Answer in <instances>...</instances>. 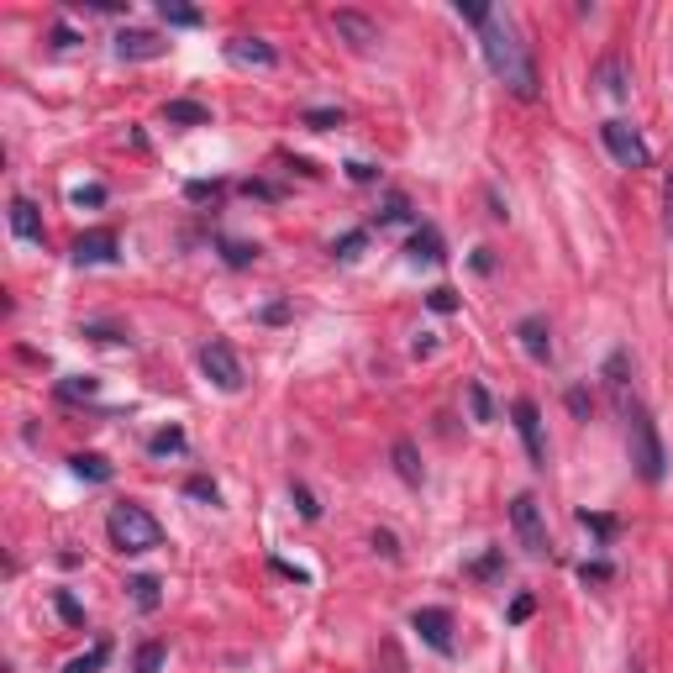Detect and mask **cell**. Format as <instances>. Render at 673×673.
<instances>
[{
	"instance_id": "cell-1",
	"label": "cell",
	"mask_w": 673,
	"mask_h": 673,
	"mask_svg": "<svg viewBox=\"0 0 673 673\" xmlns=\"http://www.w3.org/2000/svg\"><path fill=\"white\" fill-rule=\"evenodd\" d=\"M464 22H469L473 32H479V43H484V63L495 69V80L516 100H537V59H531V48L521 43V32H516V22L505 16V11H490V5H473V0H458L453 5Z\"/></svg>"
},
{
	"instance_id": "cell-2",
	"label": "cell",
	"mask_w": 673,
	"mask_h": 673,
	"mask_svg": "<svg viewBox=\"0 0 673 673\" xmlns=\"http://www.w3.org/2000/svg\"><path fill=\"white\" fill-rule=\"evenodd\" d=\"M626 447H632V469L642 484H663L669 473V453H663V437H658V421L647 406H626Z\"/></svg>"
},
{
	"instance_id": "cell-3",
	"label": "cell",
	"mask_w": 673,
	"mask_h": 673,
	"mask_svg": "<svg viewBox=\"0 0 673 673\" xmlns=\"http://www.w3.org/2000/svg\"><path fill=\"white\" fill-rule=\"evenodd\" d=\"M106 537H111V548L117 553H153L158 542H164V527L147 516L137 500H121V505H111V516H106Z\"/></svg>"
},
{
	"instance_id": "cell-4",
	"label": "cell",
	"mask_w": 673,
	"mask_h": 673,
	"mask_svg": "<svg viewBox=\"0 0 673 673\" xmlns=\"http://www.w3.org/2000/svg\"><path fill=\"white\" fill-rule=\"evenodd\" d=\"M201 374H205L211 384H216L221 395H237V389L248 384V374H242V358H237V348H232V342H221V337H211V342L201 348Z\"/></svg>"
},
{
	"instance_id": "cell-5",
	"label": "cell",
	"mask_w": 673,
	"mask_h": 673,
	"mask_svg": "<svg viewBox=\"0 0 673 673\" xmlns=\"http://www.w3.org/2000/svg\"><path fill=\"white\" fill-rule=\"evenodd\" d=\"M600 137H605V147H611V158L621 164V169H652V147L642 143V132H637L632 121L611 117L605 127H600Z\"/></svg>"
},
{
	"instance_id": "cell-6",
	"label": "cell",
	"mask_w": 673,
	"mask_h": 673,
	"mask_svg": "<svg viewBox=\"0 0 673 673\" xmlns=\"http://www.w3.org/2000/svg\"><path fill=\"white\" fill-rule=\"evenodd\" d=\"M510 527H516V542L527 548V557H548V553H553L548 521H542V510H537V500H531V495L510 500Z\"/></svg>"
},
{
	"instance_id": "cell-7",
	"label": "cell",
	"mask_w": 673,
	"mask_h": 673,
	"mask_svg": "<svg viewBox=\"0 0 673 673\" xmlns=\"http://www.w3.org/2000/svg\"><path fill=\"white\" fill-rule=\"evenodd\" d=\"M410 632L432 647L437 658H453V652H458V642H453V611H442V605H426V611L410 615Z\"/></svg>"
},
{
	"instance_id": "cell-8",
	"label": "cell",
	"mask_w": 673,
	"mask_h": 673,
	"mask_svg": "<svg viewBox=\"0 0 673 673\" xmlns=\"http://www.w3.org/2000/svg\"><path fill=\"white\" fill-rule=\"evenodd\" d=\"M510 416H516V432H521V447H527V464L531 469H548V437H542V410H537V400H516Z\"/></svg>"
},
{
	"instance_id": "cell-9",
	"label": "cell",
	"mask_w": 673,
	"mask_h": 673,
	"mask_svg": "<svg viewBox=\"0 0 673 673\" xmlns=\"http://www.w3.org/2000/svg\"><path fill=\"white\" fill-rule=\"evenodd\" d=\"M169 53V37L164 32H147V27H121L117 32V59L121 63H147V59H164Z\"/></svg>"
},
{
	"instance_id": "cell-10",
	"label": "cell",
	"mask_w": 673,
	"mask_h": 673,
	"mask_svg": "<svg viewBox=\"0 0 673 673\" xmlns=\"http://www.w3.org/2000/svg\"><path fill=\"white\" fill-rule=\"evenodd\" d=\"M332 32L348 43L352 53H369L380 43V22H369L363 11H332Z\"/></svg>"
},
{
	"instance_id": "cell-11",
	"label": "cell",
	"mask_w": 673,
	"mask_h": 673,
	"mask_svg": "<svg viewBox=\"0 0 673 673\" xmlns=\"http://www.w3.org/2000/svg\"><path fill=\"white\" fill-rule=\"evenodd\" d=\"M227 59L242 63V69H274V63H279V53H274V43H268V37H248V32H242V37H232V43H227Z\"/></svg>"
},
{
	"instance_id": "cell-12",
	"label": "cell",
	"mask_w": 673,
	"mask_h": 673,
	"mask_svg": "<svg viewBox=\"0 0 673 673\" xmlns=\"http://www.w3.org/2000/svg\"><path fill=\"white\" fill-rule=\"evenodd\" d=\"M121 248V237L111 232V227H95V232H80V242H74V264H111Z\"/></svg>"
},
{
	"instance_id": "cell-13",
	"label": "cell",
	"mask_w": 673,
	"mask_h": 673,
	"mask_svg": "<svg viewBox=\"0 0 673 673\" xmlns=\"http://www.w3.org/2000/svg\"><path fill=\"white\" fill-rule=\"evenodd\" d=\"M516 337H521V348H527L531 363H553V332L542 316H527V322H516Z\"/></svg>"
},
{
	"instance_id": "cell-14",
	"label": "cell",
	"mask_w": 673,
	"mask_h": 673,
	"mask_svg": "<svg viewBox=\"0 0 673 673\" xmlns=\"http://www.w3.org/2000/svg\"><path fill=\"white\" fill-rule=\"evenodd\" d=\"M5 216H11V232H16V242H43V211H37L27 195H16V201L5 205Z\"/></svg>"
},
{
	"instance_id": "cell-15",
	"label": "cell",
	"mask_w": 673,
	"mask_h": 673,
	"mask_svg": "<svg viewBox=\"0 0 673 673\" xmlns=\"http://www.w3.org/2000/svg\"><path fill=\"white\" fill-rule=\"evenodd\" d=\"M406 259L410 264H442L447 259V248H442V232L437 227H416L406 242Z\"/></svg>"
},
{
	"instance_id": "cell-16",
	"label": "cell",
	"mask_w": 673,
	"mask_h": 673,
	"mask_svg": "<svg viewBox=\"0 0 673 673\" xmlns=\"http://www.w3.org/2000/svg\"><path fill=\"white\" fill-rule=\"evenodd\" d=\"M594 80L605 85V95H611V100H626V95H632V74H626V63L615 59V53H611V59H600Z\"/></svg>"
},
{
	"instance_id": "cell-17",
	"label": "cell",
	"mask_w": 673,
	"mask_h": 673,
	"mask_svg": "<svg viewBox=\"0 0 673 673\" xmlns=\"http://www.w3.org/2000/svg\"><path fill=\"white\" fill-rule=\"evenodd\" d=\"M164 121L169 127H211V106H201V100H169Z\"/></svg>"
},
{
	"instance_id": "cell-18",
	"label": "cell",
	"mask_w": 673,
	"mask_h": 673,
	"mask_svg": "<svg viewBox=\"0 0 673 673\" xmlns=\"http://www.w3.org/2000/svg\"><path fill=\"white\" fill-rule=\"evenodd\" d=\"M69 469L80 473V479H89V484H106V479L117 473L106 458H100V453H74V458H69Z\"/></svg>"
},
{
	"instance_id": "cell-19",
	"label": "cell",
	"mask_w": 673,
	"mask_h": 673,
	"mask_svg": "<svg viewBox=\"0 0 673 673\" xmlns=\"http://www.w3.org/2000/svg\"><path fill=\"white\" fill-rule=\"evenodd\" d=\"M389 458H395V473H400V479H406V484H421V458H416V442H395V447H389Z\"/></svg>"
},
{
	"instance_id": "cell-20",
	"label": "cell",
	"mask_w": 673,
	"mask_h": 673,
	"mask_svg": "<svg viewBox=\"0 0 673 673\" xmlns=\"http://www.w3.org/2000/svg\"><path fill=\"white\" fill-rule=\"evenodd\" d=\"M158 579H153V574H137V579H132V585H127V594H132V605H137V611H158V605H164V594H158Z\"/></svg>"
},
{
	"instance_id": "cell-21",
	"label": "cell",
	"mask_w": 673,
	"mask_h": 673,
	"mask_svg": "<svg viewBox=\"0 0 673 673\" xmlns=\"http://www.w3.org/2000/svg\"><path fill=\"white\" fill-rule=\"evenodd\" d=\"M464 400H469V416L479 421V426H490L495 421V400H490V389L473 380V384H464Z\"/></svg>"
},
{
	"instance_id": "cell-22",
	"label": "cell",
	"mask_w": 673,
	"mask_h": 673,
	"mask_svg": "<svg viewBox=\"0 0 673 673\" xmlns=\"http://www.w3.org/2000/svg\"><path fill=\"white\" fill-rule=\"evenodd\" d=\"M158 16H164L169 27H205V11H195V5H179V0H158Z\"/></svg>"
},
{
	"instance_id": "cell-23",
	"label": "cell",
	"mask_w": 673,
	"mask_h": 673,
	"mask_svg": "<svg viewBox=\"0 0 673 673\" xmlns=\"http://www.w3.org/2000/svg\"><path fill=\"white\" fill-rule=\"evenodd\" d=\"M369 248V227H352V232H342L337 242H332V259H342V264H352L358 253Z\"/></svg>"
},
{
	"instance_id": "cell-24",
	"label": "cell",
	"mask_w": 673,
	"mask_h": 673,
	"mask_svg": "<svg viewBox=\"0 0 673 673\" xmlns=\"http://www.w3.org/2000/svg\"><path fill=\"white\" fill-rule=\"evenodd\" d=\"M106 658H111V642L100 637V642L89 647L85 658H74V663H63V673H95V669H106Z\"/></svg>"
},
{
	"instance_id": "cell-25",
	"label": "cell",
	"mask_w": 673,
	"mask_h": 673,
	"mask_svg": "<svg viewBox=\"0 0 673 673\" xmlns=\"http://www.w3.org/2000/svg\"><path fill=\"white\" fill-rule=\"evenodd\" d=\"M395 221H410V201L400 195V190H389L380 201V227H395Z\"/></svg>"
},
{
	"instance_id": "cell-26",
	"label": "cell",
	"mask_w": 673,
	"mask_h": 673,
	"mask_svg": "<svg viewBox=\"0 0 673 673\" xmlns=\"http://www.w3.org/2000/svg\"><path fill=\"white\" fill-rule=\"evenodd\" d=\"M147 453H153V458L184 453V432H179V426H169V432H153V437H147Z\"/></svg>"
},
{
	"instance_id": "cell-27",
	"label": "cell",
	"mask_w": 673,
	"mask_h": 673,
	"mask_svg": "<svg viewBox=\"0 0 673 673\" xmlns=\"http://www.w3.org/2000/svg\"><path fill=\"white\" fill-rule=\"evenodd\" d=\"M300 127H311V132H332V127H342V111H337V106H316V111H300Z\"/></svg>"
},
{
	"instance_id": "cell-28",
	"label": "cell",
	"mask_w": 673,
	"mask_h": 673,
	"mask_svg": "<svg viewBox=\"0 0 673 673\" xmlns=\"http://www.w3.org/2000/svg\"><path fill=\"white\" fill-rule=\"evenodd\" d=\"M184 495H190V500H205V505H221V490H216V479H205V473L184 479Z\"/></svg>"
},
{
	"instance_id": "cell-29",
	"label": "cell",
	"mask_w": 673,
	"mask_h": 673,
	"mask_svg": "<svg viewBox=\"0 0 673 673\" xmlns=\"http://www.w3.org/2000/svg\"><path fill=\"white\" fill-rule=\"evenodd\" d=\"M95 389H100V384L89 380V374H69V380L59 384V400H80V395H85V400H89Z\"/></svg>"
},
{
	"instance_id": "cell-30",
	"label": "cell",
	"mask_w": 673,
	"mask_h": 673,
	"mask_svg": "<svg viewBox=\"0 0 673 673\" xmlns=\"http://www.w3.org/2000/svg\"><path fill=\"white\" fill-rule=\"evenodd\" d=\"M53 611H59L69 626H85V605H80V600H74L69 589H59V594H53Z\"/></svg>"
},
{
	"instance_id": "cell-31",
	"label": "cell",
	"mask_w": 673,
	"mask_h": 673,
	"mask_svg": "<svg viewBox=\"0 0 673 673\" xmlns=\"http://www.w3.org/2000/svg\"><path fill=\"white\" fill-rule=\"evenodd\" d=\"M221 190H227L221 179H190V184H184L190 201H221Z\"/></svg>"
},
{
	"instance_id": "cell-32",
	"label": "cell",
	"mask_w": 673,
	"mask_h": 673,
	"mask_svg": "<svg viewBox=\"0 0 673 673\" xmlns=\"http://www.w3.org/2000/svg\"><path fill=\"white\" fill-rule=\"evenodd\" d=\"M164 669V642H143L137 647V673H158Z\"/></svg>"
},
{
	"instance_id": "cell-33",
	"label": "cell",
	"mask_w": 673,
	"mask_h": 673,
	"mask_svg": "<svg viewBox=\"0 0 673 673\" xmlns=\"http://www.w3.org/2000/svg\"><path fill=\"white\" fill-rule=\"evenodd\" d=\"M579 527H589L594 537H615V516H594V510H579Z\"/></svg>"
},
{
	"instance_id": "cell-34",
	"label": "cell",
	"mask_w": 673,
	"mask_h": 673,
	"mask_svg": "<svg viewBox=\"0 0 673 673\" xmlns=\"http://www.w3.org/2000/svg\"><path fill=\"white\" fill-rule=\"evenodd\" d=\"M290 495H295V505H300V516H305V521H316V516H322V505H316V495H311L305 484H295Z\"/></svg>"
},
{
	"instance_id": "cell-35",
	"label": "cell",
	"mask_w": 673,
	"mask_h": 673,
	"mask_svg": "<svg viewBox=\"0 0 673 673\" xmlns=\"http://www.w3.org/2000/svg\"><path fill=\"white\" fill-rule=\"evenodd\" d=\"M221 253H227V264H232V268H242V264H253V259H259V248H248V242H227Z\"/></svg>"
},
{
	"instance_id": "cell-36",
	"label": "cell",
	"mask_w": 673,
	"mask_h": 673,
	"mask_svg": "<svg viewBox=\"0 0 673 673\" xmlns=\"http://www.w3.org/2000/svg\"><path fill=\"white\" fill-rule=\"evenodd\" d=\"M426 305H432V311H442V316H447V311H458V295L447 290V285H437V290L426 295Z\"/></svg>"
},
{
	"instance_id": "cell-37",
	"label": "cell",
	"mask_w": 673,
	"mask_h": 673,
	"mask_svg": "<svg viewBox=\"0 0 673 673\" xmlns=\"http://www.w3.org/2000/svg\"><path fill=\"white\" fill-rule=\"evenodd\" d=\"M348 179H352V184H374V179H380V169H374V164H363V158H352Z\"/></svg>"
},
{
	"instance_id": "cell-38",
	"label": "cell",
	"mask_w": 673,
	"mask_h": 673,
	"mask_svg": "<svg viewBox=\"0 0 673 673\" xmlns=\"http://www.w3.org/2000/svg\"><path fill=\"white\" fill-rule=\"evenodd\" d=\"M490 574H500V553H484L479 563H469V579H490Z\"/></svg>"
},
{
	"instance_id": "cell-39",
	"label": "cell",
	"mask_w": 673,
	"mask_h": 673,
	"mask_svg": "<svg viewBox=\"0 0 673 673\" xmlns=\"http://www.w3.org/2000/svg\"><path fill=\"white\" fill-rule=\"evenodd\" d=\"M242 190H248V195H259V201H279V184H264V179H248Z\"/></svg>"
},
{
	"instance_id": "cell-40",
	"label": "cell",
	"mask_w": 673,
	"mask_h": 673,
	"mask_svg": "<svg viewBox=\"0 0 673 673\" xmlns=\"http://www.w3.org/2000/svg\"><path fill=\"white\" fill-rule=\"evenodd\" d=\"M74 205H106V190H100V184H85V190H74Z\"/></svg>"
},
{
	"instance_id": "cell-41",
	"label": "cell",
	"mask_w": 673,
	"mask_h": 673,
	"mask_svg": "<svg viewBox=\"0 0 673 673\" xmlns=\"http://www.w3.org/2000/svg\"><path fill=\"white\" fill-rule=\"evenodd\" d=\"M579 574H585V579H594V585H605V579H611V563H585Z\"/></svg>"
},
{
	"instance_id": "cell-42",
	"label": "cell",
	"mask_w": 673,
	"mask_h": 673,
	"mask_svg": "<svg viewBox=\"0 0 673 673\" xmlns=\"http://www.w3.org/2000/svg\"><path fill=\"white\" fill-rule=\"evenodd\" d=\"M264 322H268V326L290 322V305H285V300H274V305H268V311H264Z\"/></svg>"
},
{
	"instance_id": "cell-43",
	"label": "cell",
	"mask_w": 673,
	"mask_h": 673,
	"mask_svg": "<svg viewBox=\"0 0 673 673\" xmlns=\"http://www.w3.org/2000/svg\"><path fill=\"white\" fill-rule=\"evenodd\" d=\"M85 337H95V342H127V337L111 332V326H85Z\"/></svg>"
},
{
	"instance_id": "cell-44",
	"label": "cell",
	"mask_w": 673,
	"mask_h": 673,
	"mask_svg": "<svg viewBox=\"0 0 673 673\" xmlns=\"http://www.w3.org/2000/svg\"><path fill=\"white\" fill-rule=\"evenodd\" d=\"M374 548H380L384 557H395L400 548H395V531H374Z\"/></svg>"
},
{
	"instance_id": "cell-45",
	"label": "cell",
	"mask_w": 673,
	"mask_h": 673,
	"mask_svg": "<svg viewBox=\"0 0 673 673\" xmlns=\"http://www.w3.org/2000/svg\"><path fill=\"white\" fill-rule=\"evenodd\" d=\"M568 410H574V416H589V395H585V389H568Z\"/></svg>"
},
{
	"instance_id": "cell-46",
	"label": "cell",
	"mask_w": 673,
	"mask_h": 673,
	"mask_svg": "<svg viewBox=\"0 0 673 673\" xmlns=\"http://www.w3.org/2000/svg\"><path fill=\"white\" fill-rule=\"evenodd\" d=\"M663 216H669V237H673V169H669V184H663Z\"/></svg>"
},
{
	"instance_id": "cell-47",
	"label": "cell",
	"mask_w": 673,
	"mask_h": 673,
	"mask_svg": "<svg viewBox=\"0 0 673 673\" xmlns=\"http://www.w3.org/2000/svg\"><path fill=\"white\" fill-rule=\"evenodd\" d=\"M531 615V594H516V605H510V621H527Z\"/></svg>"
},
{
	"instance_id": "cell-48",
	"label": "cell",
	"mask_w": 673,
	"mask_h": 673,
	"mask_svg": "<svg viewBox=\"0 0 673 673\" xmlns=\"http://www.w3.org/2000/svg\"><path fill=\"white\" fill-rule=\"evenodd\" d=\"M74 43H80V37H74L69 27H53V48H74Z\"/></svg>"
},
{
	"instance_id": "cell-49",
	"label": "cell",
	"mask_w": 673,
	"mask_h": 673,
	"mask_svg": "<svg viewBox=\"0 0 673 673\" xmlns=\"http://www.w3.org/2000/svg\"><path fill=\"white\" fill-rule=\"evenodd\" d=\"M473 268H479V274H490V268H495V259H490V248H479V253H473Z\"/></svg>"
}]
</instances>
